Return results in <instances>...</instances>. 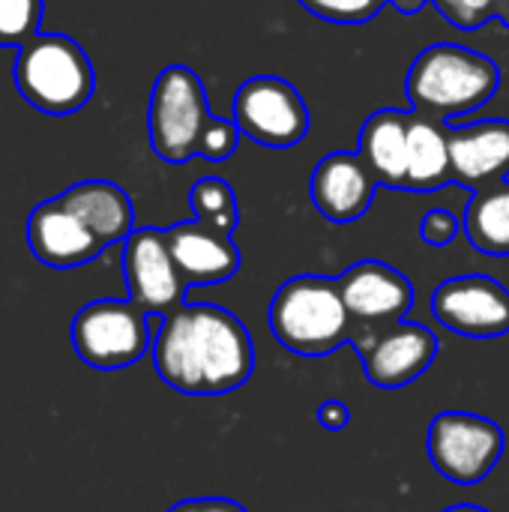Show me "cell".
Here are the masks:
<instances>
[{
	"instance_id": "obj_8",
	"label": "cell",
	"mask_w": 509,
	"mask_h": 512,
	"mask_svg": "<svg viewBox=\"0 0 509 512\" xmlns=\"http://www.w3.org/2000/svg\"><path fill=\"white\" fill-rule=\"evenodd\" d=\"M231 120L258 147L288 150L309 135V105L303 93L279 75H255L234 93Z\"/></svg>"
},
{
	"instance_id": "obj_19",
	"label": "cell",
	"mask_w": 509,
	"mask_h": 512,
	"mask_svg": "<svg viewBox=\"0 0 509 512\" xmlns=\"http://www.w3.org/2000/svg\"><path fill=\"white\" fill-rule=\"evenodd\" d=\"M453 183V162H450V141L447 123L435 117H423L414 111L411 135H408V177L405 192L429 195Z\"/></svg>"
},
{
	"instance_id": "obj_1",
	"label": "cell",
	"mask_w": 509,
	"mask_h": 512,
	"mask_svg": "<svg viewBox=\"0 0 509 512\" xmlns=\"http://www.w3.org/2000/svg\"><path fill=\"white\" fill-rule=\"evenodd\" d=\"M150 357L171 390L198 399L225 396L255 372V345L246 324L210 303H183L165 318L156 315Z\"/></svg>"
},
{
	"instance_id": "obj_23",
	"label": "cell",
	"mask_w": 509,
	"mask_h": 512,
	"mask_svg": "<svg viewBox=\"0 0 509 512\" xmlns=\"http://www.w3.org/2000/svg\"><path fill=\"white\" fill-rule=\"evenodd\" d=\"M45 0H0V45H24L39 33Z\"/></svg>"
},
{
	"instance_id": "obj_17",
	"label": "cell",
	"mask_w": 509,
	"mask_h": 512,
	"mask_svg": "<svg viewBox=\"0 0 509 512\" xmlns=\"http://www.w3.org/2000/svg\"><path fill=\"white\" fill-rule=\"evenodd\" d=\"M411 120H414V111L381 108L360 129L357 156L369 165V171L375 174L381 186L405 189Z\"/></svg>"
},
{
	"instance_id": "obj_10",
	"label": "cell",
	"mask_w": 509,
	"mask_h": 512,
	"mask_svg": "<svg viewBox=\"0 0 509 512\" xmlns=\"http://www.w3.org/2000/svg\"><path fill=\"white\" fill-rule=\"evenodd\" d=\"M123 276L129 300L147 315L165 318L186 303L189 285L171 258L165 228H135L123 240Z\"/></svg>"
},
{
	"instance_id": "obj_12",
	"label": "cell",
	"mask_w": 509,
	"mask_h": 512,
	"mask_svg": "<svg viewBox=\"0 0 509 512\" xmlns=\"http://www.w3.org/2000/svg\"><path fill=\"white\" fill-rule=\"evenodd\" d=\"M441 351L438 336L414 321H399L393 327H384L357 348L366 378L381 390H399L414 384L429 372Z\"/></svg>"
},
{
	"instance_id": "obj_16",
	"label": "cell",
	"mask_w": 509,
	"mask_h": 512,
	"mask_svg": "<svg viewBox=\"0 0 509 512\" xmlns=\"http://www.w3.org/2000/svg\"><path fill=\"white\" fill-rule=\"evenodd\" d=\"M165 240L171 249V258L183 276V282L192 285H222L240 270V249L231 234H222L198 219L177 222L165 228Z\"/></svg>"
},
{
	"instance_id": "obj_7",
	"label": "cell",
	"mask_w": 509,
	"mask_h": 512,
	"mask_svg": "<svg viewBox=\"0 0 509 512\" xmlns=\"http://www.w3.org/2000/svg\"><path fill=\"white\" fill-rule=\"evenodd\" d=\"M426 453L441 477L474 486L498 468L504 456V429L471 411H444L429 423Z\"/></svg>"
},
{
	"instance_id": "obj_24",
	"label": "cell",
	"mask_w": 509,
	"mask_h": 512,
	"mask_svg": "<svg viewBox=\"0 0 509 512\" xmlns=\"http://www.w3.org/2000/svg\"><path fill=\"white\" fill-rule=\"evenodd\" d=\"M297 3L315 18H324L330 24L357 27L372 21L390 0H297Z\"/></svg>"
},
{
	"instance_id": "obj_25",
	"label": "cell",
	"mask_w": 509,
	"mask_h": 512,
	"mask_svg": "<svg viewBox=\"0 0 509 512\" xmlns=\"http://www.w3.org/2000/svg\"><path fill=\"white\" fill-rule=\"evenodd\" d=\"M459 216L453 213V210H447V207H432L426 216H423V222H420V240L426 243V246H435V249H444V246H450L453 240H456V234H459Z\"/></svg>"
},
{
	"instance_id": "obj_6",
	"label": "cell",
	"mask_w": 509,
	"mask_h": 512,
	"mask_svg": "<svg viewBox=\"0 0 509 512\" xmlns=\"http://www.w3.org/2000/svg\"><path fill=\"white\" fill-rule=\"evenodd\" d=\"M156 315L132 300H93L72 318V348L81 363L99 372H117L138 363L153 348Z\"/></svg>"
},
{
	"instance_id": "obj_3",
	"label": "cell",
	"mask_w": 509,
	"mask_h": 512,
	"mask_svg": "<svg viewBox=\"0 0 509 512\" xmlns=\"http://www.w3.org/2000/svg\"><path fill=\"white\" fill-rule=\"evenodd\" d=\"M498 87V63L489 54L459 42H435L423 48L405 75L411 111L441 123H456V117L483 108L492 102Z\"/></svg>"
},
{
	"instance_id": "obj_22",
	"label": "cell",
	"mask_w": 509,
	"mask_h": 512,
	"mask_svg": "<svg viewBox=\"0 0 509 512\" xmlns=\"http://www.w3.org/2000/svg\"><path fill=\"white\" fill-rule=\"evenodd\" d=\"M456 30H480L492 18L509 27V0H429Z\"/></svg>"
},
{
	"instance_id": "obj_11",
	"label": "cell",
	"mask_w": 509,
	"mask_h": 512,
	"mask_svg": "<svg viewBox=\"0 0 509 512\" xmlns=\"http://www.w3.org/2000/svg\"><path fill=\"white\" fill-rule=\"evenodd\" d=\"M432 315L450 333L498 339L509 333V288L483 273L453 276L432 294Z\"/></svg>"
},
{
	"instance_id": "obj_29",
	"label": "cell",
	"mask_w": 509,
	"mask_h": 512,
	"mask_svg": "<svg viewBox=\"0 0 509 512\" xmlns=\"http://www.w3.org/2000/svg\"><path fill=\"white\" fill-rule=\"evenodd\" d=\"M441 512H489L486 507H477V504H453V507H447V510Z\"/></svg>"
},
{
	"instance_id": "obj_18",
	"label": "cell",
	"mask_w": 509,
	"mask_h": 512,
	"mask_svg": "<svg viewBox=\"0 0 509 512\" xmlns=\"http://www.w3.org/2000/svg\"><path fill=\"white\" fill-rule=\"evenodd\" d=\"M99 240L102 246L123 243L135 231V207L123 186L111 180H78L57 195Z\"/></svg>"
},
{
	"instance_id": "obj_21",
	"label": "cell",
	"mask_w": 509,
	"mask_h": 512,
	"mask_svg": "<svg viewBox=\"0 0 509 512\" xmlns=\"http://www.w3.org/2000/svg\"><path fill=\"white\" fill-rule=\"evenodd\" d=\"M189 210L198 222H204L222 234H234V228L240 222L237 195H234L231 183L222 177L195 180V186L189 189Z\"/></svg>"
},
{
	"instance_id": "obj_2",
	"label": "cell",
	"mask_w": 509,
	"mask_h": 512,
	"mask_svg": "<svg viewBox=\"0 0 509 512\" xmlns=\"http://www.w3.org/2000/svg\"><path fill=\"white\" fill-rule=\"evenodd\" d=\"M147 132L153 153L168 165H183L195 156L225 162L243 138L234 120L210 111L201 75L183 63L159 72L147 105Z\"/></svg>"
},
{
	"instance_id": "obj_27",
	"label": "cell",
	"mask_w": 509,
	"mask_h": 512,
	"mask_svg": "<svg viewBox=\"0 0 509 512\" xmlns=\"http://www.w3.org/2000/svg\"><path fill=\"white\" fill-rule=\"evenodd\" d=\"M168 512H249L243 504L228 498H189L174 504Z\"/></svg>"
},
{
	"instance_id": "obj_13",
	"label": "cell",
	"mask_w": 509,
	"mask_h": 512,
	"mask_svg": "<svg viewBox=\"0 0 509 512\" xmlns=\"http://www.w3.org/2000/svg\"><path fill=\"white\" fill-rule=\"evenodd\" d=\"M378 180L369 165L354 153H327L309 174V198L315 210L333 225L363 219L375 201Z\"/></svg>"
},
{
	"instance_id": "obj_4",
	"label": "cell",
	"mask_w": 509,
	"mask_h": 512,
	"mask_svg": "<svg viewBox=\"0 0 509 512\" xmlns=\"http://www.w3.org/2000/svg\"><path fill=\"white\" fill-rule=\"evenodd\" d=\"M270 330L285 351L300 357H327L360 336L342 300L339 279L315 273L279 285L270 303Z\"/></svg>"
},
{
	"instance_id": "obj_9",
	"label": "cell",
	"mask_w": 509,
	"mask_h": 512,
	"mask_svg": "<svg viewBox=\"0 0 509 512\" xmlns=\"http://www.w3.org/2000/svg\"><path fill=\"white\" fill-rule=\"evenodd\" d=\"M342 300L360 330L354 348L366 342V336L405 321L414 306V285L411 279L384 264V261H357L339 276Z\"/></svg>"
},
{
	"instance_id": "obj_5",
	"label": "cell",
	"mask_w": 509,
	"mask_h": 512,
	"mask_svg": "<svg viewBox=\"0 0 509 512\" xmlns=\"http://www.w3.org/2000/svg\"><path fill=\"white\" fill-rule=\"evenodd\" d=\"M12 81L27 105L51 117L81 111L96 90L93 60L66 33H36L18 45Z\"/></svg>"
},
{
	"instance_id": "obj_15",
	"label": "cell",
	"mask_w": 509,
	"mask_h": 512,
	"mask_svg": "<svg viewBox=\"0 0 509 512\" xmlns=\"http://www.w3.org/2000/svg\"><path fill=\"white\" fill-rule=\"evenodd\" d=\"M453 183L480 189L509 180V120L492 117L480 123H447Z\"/></svg>"
},
{
	"instance_id": "obj_20",
	"label": "cell",
	"mask_w": 509,
	"mask_h": 512,
	"mask_svg": "<svg viewBox=\"0 0 509 512\" xmlns=\"http://www.w3.org/2000/svg\"><path fill=\"white\" fill-rule=\"evenodd\" d=\"M462 228L471 246L492 258H509V180L474 189Z\"/></svg>"
},
{
	"instance_id": "obj_26",
	"label": "cell",
	"mask_w": 509,
	"mask_h": 512,
	"mask_svg": "<svg viewBox=\"0 0 509 512\" xmlns=\"http://www.w3.org/2000/svg\"><path fill=\"white\" fill-rule=\"evenodd\" d=\"M315 417H318V426L327 429V432H342V429H348V423H351V411H348V405L339 402V399L321 402Z\"/></svg>"
},
{
	"instance_id": "obj_14",
	"label": "cell",
	"mask_w": 509,
	"mask_h": 512,
	"mask_svg": "<svg viewBox=\"0 0 509 512\" xmlns=\"http://www.w3.org/2000/svg\"><path fill=\"white\" fill-rule=\"evenodd\" d=\"M27 246L39 264L54 270L84 267L105 252L102 240L60 198H48L30 210Z\"/></svg>"
},
{
	"instance_id": "obj_28",
	"label": "cell",
	"mask_w": 509,
	"mask_h": 512,
	"mask_svg": "<svg viewBox=\"0 0 509 512\" xmlns=\"http://www.w3.org/2000/svg\"><path fill=\"white\" fill-rule=\"evenodd\" d=\"M393 9H399L402 15H417L429 6V0H390Z\"/></svg>"
}]
</instances>
